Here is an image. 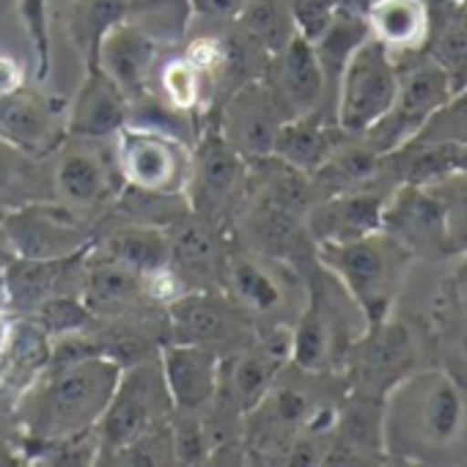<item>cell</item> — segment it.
<instances>
[{
	"instance_id": "cell-1",
	"label": "cell",
	"mask_w": 467,
	"mask_h": 467,
	"mask_svg": "<svg viewBox=\"0 0 467 467\" xmlns=\"http://www.w3.org/2000/svg\"><path fill=\"white\" fill-rule=\"evenodd\" d=\"M121 366L108 358H80L47 363L26 388L17 418L28 437L39 442L97 429Z\"/></svg>"
},
{
	"instance_id": "cell-2",
	"label": "cell",
	"mask_w": 467,
	"mask_h": 467,
	"mask_svg": "<svg viewBox=\"0 0 467 467\" xmlns=\"http://www.w3.org/2000/svg\"><path fill=\"white\" fill-rule=\"evenodd\" d=\"M173 412L160 358L124 366L113 396L97 423L99 456H113L154 426L165 423ZM108 462V459H105Z\"/></svg>"
},
{
	"instance_id": "cell-3",
	"label": "cell",
	"mask_w": 467,
	"mask_h": 467,
	"mask_svg": "<svg viewBox=\"0 0 467 467\" xmlns=\"http://www.w3.org/2000/svg\"><path fill=\"white\" fill-rule=\"evenodd\" d=\"M407 251L393 237H379V231L366 234L352 243L319 245L322 265L344 284L352 300L374 322H382L385 308L390 306L399 265Z\"/></svg>"
},
{
	"instance_id": "cell-4",
	"label": "cell",
	"mask_w": 467,
	"mask_h": 467,
	"mask_svg": "<svg viewBox=\"0 0 467 467\" xmlns=\"http://www.w3.org/2000/svg\"><path fill=\"white\" fill-rule=\"evenodd\" d=\"M53 198L78 214L99 212L124 190L113 140L67 135L50 154Z\"/></svg>"
},
{
	"instance_id": "cell-5",
	"label": "cell",
	"mask_w": 467,
	"mask_h": 467,
	"mask_svg": "<svg viewBox=\"0 0 467 467\" xmlns=\"http://www.w3.org/2000/svg\"><path fill=\"white\" fill-rule=\"evenodd\" d=\"M248 165L251 160L234 151L214 127L206 130L198 146L192 149L190 173L184 184V201L190 214L217 228L231 214H237L248 187Z\"/></svg>"
},
{
	"instance_id": "cell-6",
	"label": "cell",
	"mask_w": 467,
	"mask_h": 467,
	"mask_svg": "<svg viewBox=\"0 0 467 467\" xmlns=\"http://www.w3.org/2000/svg\"><path fill=\"white\" fill-rule=\"evenodd\" d=\"M113 149L124 187L184 195L192 149H187L179 135L168 132L165 127L127 124L113 138Z\"/></svg>"
},
{
	"instance_id": "cell-7",
	"label": "cell",
	"mask_w": 467,
	"mask_h": 467,
	"mask_svg": "<svg viewBox=\"0 0 467 467\" xmlns=\"http://www.w3.org/2000/svg\"><path fill=\"white\" fill-rule=\"evenodd\" d=\"M399 72L382 42L368 36L344 64L338 78V130L366 135L379 124L396 99Z\"/></svg>"
},
{
	"instance_id": "cell-8",
	"label": "cell",
	"mask_w": 467,
	"mask_h": 467,
	"mask_svg": "<svg viewBox=\"0 0 467 467\" xmlns=\"http://www.w3.org/2000/svg\"><path fill=\"white\" fill-rule=\"evenodd\" d=\"M4 225L12 256L23 259H67L94 243L88 220L56 198L4 212Z\"/></svg>"
},
{
	"instance_id": "cell-9",
	"label": "cell",
	"mask_w": 467,
	"mask_h": 467,
	"mask_svg": "<svg viewBox=\"0 0 467 467\" xmlns=\"http://www.w3.org/2000/svg\"><path fill=\"white\" fill-rule=\"evenodd\" d=\"M171 341L209 347L220 355L240 349L251 336V317L225 292H184L165 306Z\"/></svg>"
},
{
	"instance_id": "cell-10",
	"label": "cell",
	"mask_w": 467,
	"mask_h": 467,
	"mask_svg": "<svg viewBox=\"0 0 467 467\" xmlns=\"http://www.w3.org/2000/svg\"><path fill=\"white\" fill-rule=\"evenodd\" d=\"M292 265L281 259L262 256L251 248H228L225 267H223V292L237 303L251 322L270 319L273 327L284 325L278 322L292 300Z\"/></svg>"
},
{
	"instance_id": "cell-11",
	"label": "cell",
	"mask_w": 467,
	"mask_h": 467,
	"mask_svg": "<svg viewBox=\"0 0 467 467\" xmlns=\"http://www.w3.org/2000/svg\"><path fill=\"white\" fill-rule=\"evenodd\" d=\"M284 121L286 116L281 113L267 83L259 78L225 94L214 130L245 160H262L273 154Z\"/></svg>"
},
{
	"instance_id": "cell-12",
	"label": "cell",
	"mask_w": 467,
	"mask_h": 467,
	"mask_svg": "<svg viewBox=\"0 0 467 467\" xmlns=\"http://www.w3.org/2000/svg\"><path fill=\"white\" fill-rule=\"evenodd\" d=\"M171 234V273L176 275L182 292H214L223 286V267L228 245L217 225L182 214L168 225Z\"/></svg>"
},
{
	"instance_id": "cell-13",
	"label": "cell",
	"mask_w": 467,
	"mask_h": 467,
	"mask_svg": "<svg viewBox=\"0 0 467 467\" xmlns=\"http://www.w3.org/2000/svg\"><path fill=\"white\" fill-rule=\"evenodd\" d=\"M448 94L451 75L437 61H426L415 67L407 78H399L390 113L366 132L374 140V151H388L396 140L412 135L448 99Z\"/></svg>"
},
{
	"instance_id": "cell-14",
	"label": "cell",
	"mask_w": 467,
	"mask_h": 467,
	"mask_svg": "<svg viewBox=\"0 0 467 467\" xmlns=\"http://www.w3.org/2000/svg\"><path fill=\"white\" fill-rule=\"evenodd\" d=\"M86 254L67 259H23L12 256L4 265L6 306L31 314L53 297L80 295L86 278Z\"/></svg>"
},
{
	"instance_id": "cell-15",
	"label": "cell",
	"mask_w": 467,
	"mask_h": 467,
	"mask_svg": "<svg viewBox=\"0 0 467 467\" xmlns=\"http://www.w3.org/2000/svg\"><path fill=\"white\" fill-rule=\"evenodd\" d=\"M160 50L162 47L154 39L121 20L102 34L91 67L108 75L132 105L151 91L160 67Z\"/></svg>"
},
{
	"instance_id": "cell-16",
	"label": "cell",
	"mask_w": 467,
	"mask_h": 467,
	"mask_svg": "<svg viewBox=\"0 0 467 467\" xmlns=\"http://www.w3.org/2000/svg\"><path fill=\"white\" fill-rule=\"evenodd\" d=\"M275 97L286 119L317 113L325 94V72L317 58V50L303 36H295L281 53L270 56L267 72L262 78Z\"/></svg>"
},
{
	"instance_id": "cell-17",
	"label": "cell",
	"mask_w": 467,
	"mask_h": 467,
	"mask_svg": "<svg viewBox=\"0 0 467 467\" xmlns=\"http://www.w3.org/2000/svg\"><path fill=\"white\" fill-rule=\"evenodd\" d=\"M86 308L94 314L97 322L108 319H143L149 303H157L149 295L146 278L138 273L91 254L86 256V278L80 292Z\"/></svg>"
},
{
	"instance_id": "cell-18",
	"label": "cell",
	"mask_w": 467,
	"mask_h": 467,
	"mask_svg": "<svg viewBox=\"0 0 467 467\" xmlns=\"http://www.w3.org/2000/svg\"><path fill=\"white\" fill-rule=\"evenodd\" d=\"M382 228L407 254H442L448 248V214L445 206L407 184L388 206H382Z\"/></svg>"
},
{
	"instance_id": "cell-19",
	"label": "cell",
	"mask_w": 467,
	"mask_h": 467,
	"mask_svg": "<svg viewBox=\"0 0 467 467\" xmlns=\"http://www.w3.org/2000/svg\"><path fill=\"white\" fill-rule=\"evenodd\" d=\"M382 195L352 187L325 195L319 203H311L306 214V228L319 245L352 243L382 228Z\"/></svg>"
},
{
	"instance_id": "cell-20",
	"label": "cell",
	"mask_w": 467,
	"mask_h": 467,
	"mask_svg": "<svg viewBox=\"0 0 467 467\" xmlns=\"http://www.w3.org/2000/svg\"><path fill=\"white\" fill-rule=\"evenodd\" d=\"M160 366L176 410H203L220 388V352L198 344L168 341L160 349Z\"/></svg>"
},
{
	"instance_id": "cell-21",
	"label": "cell",
	"mask_w": 467,
	"mask_h": 467,
	"mask_svg": "<svg viewBox=\"0 0 467 467\" xmlns=\"http://www.w3.org/2000/svg\"><path fill=\"white\" fill-rule=\"evenodd\" d=\"M67 135V121L56 108L23 86L0 94V138L39 157H50Z\"/></svg>"
},
{
	"instance_id": "cell-22",
	"label": "cell",
	"mask_w": 467,
	"mask_h": 467,
	"mask_svg": "<svg viewBox=\"0 0 467 467\" xmlns=\"http://www.w3.org/2000/svg\"><path fill=\"white\" fill-rule=\"evenodd\" d=\"M132 105L121 94V88L91 67L88 78L80 83L69 116H67V135L94 138V140H113L130 124Z\"/></svg>"
},
{
	"instance_id": "cell-23",
	"label": "cell",
	"mask_w": 467,
	"mask_h": 467,
	"mask_svg": "<svg viewBox=\"0 0 467 467\" xmlns=\"http://www.w3.org/2000/svg\"><path fill=\"white\" fill-rule=\"evenodd\" d=\"M284 363L286 358L273 352L262 341L231 349L220 355V388L217 390L248 415L267 396Z\"/></svg>"
},
{
	"instance_id": "cell-24",
	"label": "cell",
	"mask_w": 467,
	"mask_h": 467,
	"mask_svg": "<svg viewBox=\"0 0 467 467\" xmlns=\"http://www.w3.org/2000/svg\"><path fill=\"white\" fill-rule=\"evenodd\" d=\"M91 254L121 265L140 278H151L171 267V234L165 225L121 223L99 243H91Z\"/></svg>"
},
{
	"instance_id": "cell-25",
	"label": "cell",
	"mask_w": 467,
	"mask_h": 467,
	"mask_svg": "<svg viewBox=\"0 0 467 467\" xmlns=\"http://www.w3.org/2000/svg\"><path fill=\"white\" fill-rule=\"evenodd\" d=\"M407 363L410 336L399 325L374 322V330L360 344H352V374L363 393L385 390L393 377L404 371Z\"/></svg>"
},
{
	"instance_id": "cell-26",
	"label": "cell",
	"mask_w": 467,
	"mask_h": 467,
	"mask_svg": "<svg viewBox=\"0 0 467 467\" xmlns=\"http://www.w3.org/2000/svg\"><path fill=\"white\" fill-rule=\"evenodd\" d=\"M412 396V420L418 423V437L434 445L451 442L464 420V401L459 388L442 377V374H429L418 379L410 388Z\"/></svg>"
},
{
	"instance_id": "cell-27",
	"label": "cell",
	"mask_w": 467,
	"mask_h": 467,
	"mask_svg": "<svg viewBox=\"0 0 467 467\" xmlns=\"http://www.w3.org/2000/svg\"><path fill=\"white\" fill-rule=\"evenodd\" d=\"M53 198L50 162L0 138V212Z\"/></svg>"
},
{
	"instance_id": "cell-28",
	"label": "cell",
	"mask_w": 467,
	"mask_h": 467,
	"mask_svg": "<svg viewBox=\"0 0 467 467\" xmlns=\"http://www.w3.org/2000/svg\"><path fill=\"white\" fill-rule=\"evenodd\" d=\"M336 151V135L330 127H325L319 121L317 113L308 116H297V119H286L278 130L275 138V149L273 154L295 168H300L303 173H314L330 154Z\"/></svg>"
},
{
	"instance_id": "cell-29",
	"label": "cell",
	"mask_w": 467,
	"mask_h": 467,
	"mask_svg": "<svg viewBox=\"0 0 467 467\" xmlns=\"http://www.w3.org/2000/svg\"><path fill=\"white\" fill-rule=\"evenodd\" d=\"M124 23L154 39L160 47L184 39L192 20V0H121Z\"/></svg>"
},
{
	"instance_id": "cell-30",
	"label": "cell",
	"mask_w": 467,
	"mask_h": 467,
	"mask_svg": "<svg viewBox=\"0 0 467 467\" xmlns=\"http://www.w3.org/2000/svg\"><path fill=\"white\" fill-rule=\"evenodd\" d=\"M368 31L377 42L390 47H412L426 31V12L420 0H377L366 12Z\"/></svg>"
},
{
	"instance_id": "cell-31",
	"label": "cell",
	"mask_w": 467,
	"mask_h": 467,
	"mask_svg": "<svg viewBox=\"0 0 467 467\" xmlns=\"http://www.w3.org/2000/svg\"><path fill=\"white\" fill-rule=\"evenodd\" d=\"M154 83H157V88L162 94V102L168 108H173L176 113L198 110L206 102L209 91L214 88L212 78L190 56L171 58V61L160 64L157 75H154Z\"/></svg>"
},
{
	"instance_id": "cell-32",
	"label": "cell",
	"mask_w": 467,
	"mask_h": 467,
	"mask_svg": "<svg viewBox=\"0 0 467 467\" xmlns=\"http://www.w3.org/2000/svg\"><path fill=\"white\" fill-rule=\"evenodd\" d=\"M240 31L259 45L267 56L281 53L295 36V23L289 12V0H251L237 15Z\"/></svg>"
},
{
	"instance_id": "cell-33",
	"label": "cell",
	"mask_w": 467,
	"mask_h": 467,
	"mask_svg": "<svg viewBox=\"0 0 467 467\" xmlns=\"http://www.w3.org/2000/svg\"><path fill=\"white\" fill-rule=\"evenodd\" d=\"M410 140H423V143H467V88L445 99L412 135Z\"/></svg>"
},
{
	"instance_id": "cell-34",
	"label": "cell",
	"mask_w": 467,
	"mask_h": 467,
	"mask_svg": "<svg viewBox=\"0 0 467 467\" xmlns=\"http://www.w3.org/2000/svg\"><path fill=\"white\" fill-rule=\"evenodd\" d=\"M341 6H344V0H289V12H292L297 36L314 45L327 31V26L333 23Z\"/></svg>"
},
{
	"instance_id": "cell-35",
	"label": "cell",
	"mask_w": 467,
	"mask_h": 467,
	"mask_svg": "<svg viewBox=\"0 0 467 467\" xmlns=\"http://www.w3.org/2000/svg\"><path fill=\"white\" fill-rule=\"evenodd\" d=\"M437 64L451 75L467 69V20L448 23L437 42Z\"/></svg>"
},
{
	"instance_id": "cell-36",
	"label": "cell",
	"mask_w": 467,
	"mask_h": 467,
	"mask_svg": "<svg viewBox=\"0 0 467 467\" xmlns=\"http://www.w3.org/2000/svg\"><path fill=\"white\" fill-rule=\"evenodd\" d=\"M251 0H192V15H203L206 20H237V15Z\"/></svg>"
},
{
	"instance_id": "cell-37",
	"label": "cell",
	"mask_w": 467,
	"mask_h": 467,
	"mask_svg": "<svg viewBox=\"0 0 467 467\" xmlns=\"http://www.w3.org/2000/svg\"><path fill=\"white\" fill-rule=\"evenodd\" d=\"M20 88V67L0 53V94H9Z\"/></svg>"
},
{
	"instance_id": "cell-38",
	"label": "cell",
	"mask_w": 467,
	"mask_h": 467,
	"mask_svg": "<svg viewBox=\"0 0 467 467\" xmlns=\"http://www.w3.org/2000/svg\"><path fill=\"white\" fill-rule=\"evenodd\" d=\"M15 317L6 306H0V360H4L6 349H9V341H12V333H15Z\"/></svg>"
},
{
	"instance_id": "cell-39",
	"label": "cell",
	"mask_w": 467,
	"mask_h": 467,
	"mask_svg": "<svg viewBox=\"0 0 467 467\" xmlns=\"http://www.w3.org/2000/svg\"><path fill=\"white\" fill-rule=\"evenodd\" d=\"M451 297H453V303L467 314V265L459 267V273H456V278H453V286H451Z\"/></svg>"
},
{
	"instance_id": "cell-40",
	"label": "cell",
	"mask_w": 467,
	"mask_h": 467,
	"mask_svg": "<svg viewBox=\"0 0 467 467\" xmlns=\"http://www.w3.org/2000/svg\"><path fill=\"white\" fill-rule=\"evenodd\" d=\"M12 259V248H9V240H6V225H4V212H0V267Z\"/></svg>"
},
{
	"instance_id": "cell-41",
	"label": "cell",
	"mask_w": 467,
	"mask_h": 467,
	"mask_svg": "<svg viewBox=\"0 0 467 467\" xmlns=\"http://www.w3.org/2000/svg\"><path fill=\"white\" fill-rule=\"evenodd\" d=\"M453 171H464V173H467V143H464V146H456Z\"/></svg>"
},
{
	"instance_id": "cell-42",
	"label": "cell",
	"mask_w": 467,
	"mask_h": 467,
	"mask_svg": "<svg viewBox=\"0 0 467 467\" xmlns=\"http://www.w3.org/2000/svg\"><path fill=\"white\" fill-rule=\"evenodd\" d=\"M371 4H377V0H344V6H349V9H355L360 15H366Z\"/></svg>"
},
{
	"instance_id": "cell-43",
	"label": "cell",
	"mask_w": 467,
	"mask_h": 467,
	"mask_svg": "<svg viewBox=\"0 0 467 467\" xmlns=\"http://www.w3.org/2000/svg\"><path fill=\"white\" fill-rule=\"evenodd\" d=\"M0 306H6V286H4V267H0ZM9 308V306H6Z\"/></svg>"
},
{
	"instance_id": "cell-44",
	"label": "cell",
	"mask_w": 467,
	"mask_h": 467,
	"mask_svg": "<svg viewBox=\"0 0 467 467\" xmlns=\"http://www.w3.org/2000/svg\"><path fill=\"white\" fill-rule=\"evenodd\" d=\"M464 231H467V198H464Z\"/></svg>"
},
{
	"instance_id": "cell-45",
	"label": "cell",
	"mask_w": 467,
	"mask_h": 467,
	"mask_svg": "<svg viewBox=\"0 0 467 467\" xmlns=\"http://www.w3.org/2000/svg\"><path fill=\"white\" fill-rule=\"evenodd\" d=\"M464 352H467V338H464Z\"/></svg>"
},
{
	"instance_id": "cell-46",
	"label": "cell",
	"mask_w": 467,
	"mask_h": 467,
	"mask_svg": "<svg viewBox=\"0 0 467 467\" xmlns=\"http://www.w3.org/2000/svg\"><path fill=\"white\" fill-rule=\"evenodd\" d=\"M464 4H467V0H464Z\"/></svg>"
}]
</instances>
